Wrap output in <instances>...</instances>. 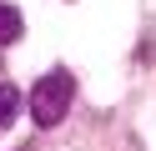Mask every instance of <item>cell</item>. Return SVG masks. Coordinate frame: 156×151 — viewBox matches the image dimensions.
Here are the masks:
<instances>
[{
	"instance_id": "3957f363",
	"label": "cell",
	"mask_w": 156,
	"mask_h": 151,
	"mask_svg": "<svg viewBox=\"0 0 156 151\" xmlns=\"http://www.w3.org/2000/svg\"><path fill=\"white\" fill-rule=\"evenodd\" d=\"M20 30H25V20H20V10L0 0V45H10V40H20Z\"/></svg>"
},
{
	"instance_id": "6da1fadb",
	"label": "cell",
	"mask_w": 156,
	"mask_h": 151,
	"mask_svg": "<svg viewBox=\"0 0 156 151\" xmlns=\"http://www.w3.org/2000/svg\"><path fill=\"white\" fill-rule=\"evenodd\" d=\"M71 101H76V76H71L66 66H55V70H45V76L30 86L25 106H30L35 126H41V131H51V126H61V121H66Z\"/></svg>"
},
{
	"instance_id": "7a4b0ae2",
	"label": "cell",
	"mask_w": 156,
	"mask_h": 151,
	"mask_svg": "<svg viewBox=\"0 0 156 151\" xmlns=\"http://www.w3.org/2000/svg\"><path fill=\"white\" fill-rule=\"evenodd\" d=\"M20 106H25V96L10 86V81H0V131H10V121L20 116Z\"/></svg>"
}]
</instances>
